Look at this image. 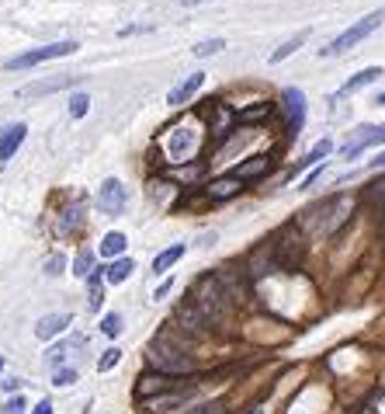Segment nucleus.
Segmentation results:
<instances>
[{
	"label": "nucleus",
	"mask_w": 385,
	"mask_h": 414,
	"mask_svg": "<svg viewBox=\"0 0 385 414\" xmlns=\"http://www.w3.org/2000/svg\"><path fill=\"white\" fill-rule=\"evenodd\" d=\"M382 21H385V8H378V11L364 15V18H361L357 25H350L347 32H340V35H337V39H333V42H330L326 49H323V56H340V53L354 49V46H357L361 39H368V35H371V32H375V28H378Z\"/></svg>",
	"instance_id": "obj_1"
},
{
	"label": "nucleus",
	"mask_w": 385,
	"mask_h": 414,
	"mask_svg": "<svg viewBox=\"0 0 385 414\" xmlns=\"http://www.w3.org/2000/svg\"><path fill=\"white\" fill-rule=\"evenodd\" d=\"M150 362H153L156 372H163V376H184V372L195 369V362H191L181 348L167 345V338H160V341L150 345Z\"/></svg>",
	"instance_id": "obj_2"
},
{
	"label": "nucleus",
	"mask_w": 385,
	"mask_h": 414,
	"mask_svg": "<svg viewBox=\"0 0 385 414\" xmlns=\"http://www.w3.org/2000/svg\"><path fill=\"white\" fill-rule=\"evenodd\" d=\"M77 53V42H53V46H42V49H32V53H21L15 60L4 63V70H32L39 63H49V60H60V56H70Z\"/></svg>",
	"instance_id": "obj_3"
},
{
	"label": "nucleus",
	"mask_w": 385,
	"mask_h": 414,
	"mask_svg": "<svg viewBox=\"0 0 385 414\" xmlns=\"http://www.w3.org/2000/svg\"><path fill=\"white\" fill-rule=\"evenodd\" d=\"M167 390H191V386H181L177 383V376H163V372H146V376H139V383H136V397H139V404L143 400H150V397H160V393H167Z\"/></svg>",
	"instance_id": "obj_4"
},
{
	"label": "nucleus",
	"mask_w": 385,
	"mask_h": 414,
	"mask_svg": "<svg viewBox=\"0 0 385 414\" xmlns=\"http://www.w3.org/2000/svg\"><path fill=\"white\" fill-rule=\"evenodd\" d=\"M98 205H101V213H108V216H122V209H125V188H122L118 178H108V181L101 184Z\"/></svg>",
	"instance_id": "obj_5"
},
{
	"label": "nucleus",
	"mask_w": 385,
	"mask_h": 414,
	"mask_svg": "<svg viewBox=\"0 0 385 414\" xmlns=\"http://www.w3.org/2000/svg\"><path fill=\"white\" fill-rule=\"evenodd\" d=\"M375 143H385V126H364V129H357V136L343 146V157L354 160L361 150H368V146H375Z\"/></svg>",
	"instance_id": "obj_6"
},
{
	"label": "nucleus",
	"mask_w": 385,
	"mask_h": 414,
	"mask_svg": "<svg viewBox=\"0 0 385 414\" xmlns=\"http://www.w3.org/2000/svg\"><path fill=\"white\" fill-rule=\"evenodd\" d=\"M25 136H28L25 122H11V126L0 129V160H11L18 153V146L25 143Z\"/></svg>",
	"instance_id": "obj_7"
},
{
	"label": "nucleus",
	"mask_w": 385,
	"mask_h": 414,
	"mask_svg": "<svg viewBox=\"0 0 385 414\" xmlns=\"http://www.w3.org/2000/svg\"><path fill=\"white\" fill-rule=\"evenodd\" d=\"M285 108H288V126H292V132H298V129H302V115H305V98H302L298 87H288V91H285Z\"/></svg>",
	"instance_id": "obj_8"
},
{
	"label": "nucleus",
	"mask_w": 385,
	"mask_h": 414,
	"mask_svg": "<svg viewBox=\"0 0 385 414\" xmlns=\"http://www.w3.org/2000/svg\"><path fill=\"white\" fill-rule=\"evenodd\" d=\"M184 397H188V390H167V393H160V397L143 400V407H146V411H153V414H163V411H170V407L184 404Z\"/></svg>",
	"instance_id": "obj_9"
},
{
	"label": "nucleus",
	"mask_w": 385,
	"mask_h": 414,
	"mask_svg": "<svg viewBox=\"0 0 385 414\" xmlns=\"http://www.w3.org/2000/svg\"><path fill=\"white\" fill-rule=\"evenodd\" d=\"M202 84H205V74H191L188 80H181V84L167 94V105H184V101H188V98L202 87Z\"/></svg>",
	"instance_id": "obj_10"
},
{
	"label": "nucleus",
	"mask_w": 385,
	"mask_h": 414,
	"mask_svg": "<svg viewBox=\"0 0 385 414\" xmlns=\"http://www.w3.org/2000/svg\"><path fill=\"white\" fill-rule=\"evenodd\" d=\"M267 167H271L267 157H250V160H243V164L233 167V178H240V181H257Z\"/></svg>",
	"instance_id": "obj_11"
},
{
	"label": "nucleus",
	"mask_w": 385,
	"mask_h": 414,
	"mask_svg": "<svg viewBox=\"0 0 385 414\" xmlns=\"http://www.w3.org/2000/svg\"><path fill=\"white\" fill-rule=\"evenodd\" d=\"M66 327H70V313H49V317H42V320H39L35 334L46 341V338H56V334H63Z\"/></svg>",
	"instance_id": "obj_12"
},
{
	"label": "nucleus",
	"mask_w": 385,
	"mask_h": 414,
	"mask_svg": "<svg viewBox=\"0 0 385 414\" xmlns=\"http://www.w3.org/2000/svg\"><path fill=\"white\" fill-rule=\"evenodd\" d=\"M240 188H243V181H240V178H233V174H226V178H219V181H212V184H208V198L222 202V198L240 195Z\"/></svg>",
	"instance_id": "obj_13"
},
{
	"label": "nucleus",
	"mask_w": 385,
	"mask_h": 414,
	"mask_svg": "<svg viewBox=\"0 0 385 414\" xmlns=\"http://www.w3.org/2000/svg\"><path fill=\"white\" fill-rule=\"evenodd\" d=\"M378 77H382V70H378V67H368V70H361V74H354V77H350V80H347V84H343L340 91H337V94H340V98H343V94H354V91H361V87H368V84H375Z\"/></svg>",
	"instance_id": "obj_14"
},
{
	"label": "nucleus",
	"mask_w": 385,
	"mask_h": 414,
	"mask_svg": "<svg viewBox=\"0 0 385 414\" xmlns=\"http://www.w3.org/2000/svg\"><path fill=\"white\" fill-rule=\"evenodd\" d=\"M66 84H73V77H63V80H42V84H28V87H21V98H35V94H53V91H60V87H66Z\"/></svg>",
	"instance_id": "obj_15"
},
{
	"label": "nucleus",
	"mask_w": 385,
	"mask_h": 414,
	"mask_svg": "<svg viewBox=\"0 0 385 414\" xmlns=\"http://www.w3.org/2000/svg\"><path fill=\"white\" fill-rule=\"evenodd\" d=\"M184 258V244H174V248H167V251H160L156 258H153V272H167L174 261H181Z\"/></svg>",
	"instance_id": "obj_16"
},
{
	"label": "nucleus",
	"mask_w": 385,
	"mask_h": 414,
	"mask_svg": "<svg viewBox=\"0 0 385 414\" xmlns=\"http://www.w3.org/2000/svg\"><path fill=\"white\" fill-rule=\"evenodd\" d=\"M330 150H333V143H330V139H319V143H316V146H312V150H309V153L298 160V167H295V171H302V167H309V164H319V160H323Z\"/></svg>",
	"instance_id": "obj_17"
},
{
	"label": "nucleus",
	"mask_w": 385,
	"mask_h": 414,
	"mask_svg": "<svg viewBox=\"0 0 385 414\" xmlns=\"http://www.w3.org/2000/svg\"><path fill=\"white\" fill-rule=\"evenodd\" d=\"M305 39H309V32H298L295 39H288L281 49H274V53H271V63H281V60H288V56H292V53H295V49L305 42Z\"/></svg>",
	"instance_id": "obj_18"
},
{
	"label": "nucleus",
	"mask_w": 385,
	"mask_h": 414,
	"mask_svg": "<svg viewBox=\"0 0 385 414\" xmlns=\"http://www.w3.org/2000/svg\"><path fill=\"white\" fill-rule=\"evenodd\" d=\"M136 272V265H132V258H118L111 268H108V282H125L129 275Z\"/></svg>",
	"instance_id": "obj_19"
},
{
	"label": "nucleus",
	"mask_w": 385,
	"mask_h": 414,
	"mask_svg": "<svg viewBox=\"0 0 385 414\" xmlns=\"http://www.w3.org/2000/svg\"><path fill=\"white\" fill-rule=\"evenodd\" d=\"M125 251V237L122 234H108L105 241H101V258H115V255H122Z\"/></svg>",
	"instance_id": "obj_20"
},
{
	"label": "nucleus",
	"mask_w": 385,
	"mask_h": 414,
	"mask_svg": "<svg viewBox=\"0 0 385 414\" xmlns=\"http://www.w3.org/2000/svg\"><path fill=\"white\" fill-rule=\"evenodd\" d=\"M87 108H91V98H87V94H73V101H70V115H73V119H84Z\"/></svg>",
	"instance_id": "obj_21"
},
{
	"label": "nucleus",
	"mask_w": 385,
	"mask_h": 414,
	"mask_svg": "<svg viewBox=\"0 0 385 414\" xmlns=\"http://www.w3.org/2000/svg\"><path fill=\"white\" fill-rule=\"evenodd\" d=\"M91 265H94V255H91V251H80L77 261H73V275H87Z\"/></svg>",
	"instance_id": "obj_22"
},
{
	"label": "nucleus",
	"mask_w": 385,
	"mask_h": 414,
	"mask_svg": "<svg viewBox=\"0 0 385 414\" xmlns=\"http://www.w3.org/2000/svg\"><path fill=\"white\" fill-rule=\"evenodd\" d=\"M101 331H105L108 338H115V334L122 331V317H118V313H108V317L101 320Z\"/></svg>",
	"instance_id": "obj_23"
},
{
	"label": "nucleus",
	"mask_w": 385,
	"mask_h": 414,
	"mask_svg": "<svg viewBox=\"0 0 385 414\" xmlns=\"http://www.w3.org/2000/svg\"><path fill=\"white\" fill-rule=\"evenodd\" d=\"M118 359H122V352H118V348H108V352L101 355L98 369H101V372H108V369H115V365H118Z\"/></svg>",
	"instance_id": "obj_24"
},
{
	"label": "nucleus",
	"mask_w": 385,
	"mask_h": 414,
	"mask_svg": "<svg viewBox=\"0 0 385 414\" xmlns=\"http://www.w3.org/2000/svg\"><path fill=\"white\" fill-rule=\"evenodd\" d=\"M222 49V39H208V42H198L195 46V56H212V53H219Z\"/></svg>",
	"instance_id": "obj_25"
},
{
	"label": "nucleus",
	"mask_w": 385,
	"mask_h": 414,
	"mask_svg": "<svg viewBox=\"0 0 385 414\" xmlns=\"http://www.w3.org/2000/svg\"><path fill=\"white\" fill-rule=\"evenodd\" d=\"M53 383H56V386H70V383H77V369H56V372H53Z\"/></svg>",
	"instance_id": "obj_26"
},
{
	"label": "nucleus",
	"mask_w": 385,
	"mask_h": 414,
	"mask_svg": "<svg viewBox=\"0 0 385 414\" xmlns=\"http://www.w3.org/2000/svg\"><path fill=\"white\" fill-rule=\"evenodd\" d=\"M101 307V275H91V310Z\"/></svg>",
	"instance_id": "obj_27"
},
{
	"label": "nucleus",
	"mask_w": 385,
	"mask_h": 414,
	"mask_svg": "<svg viewBox=\"0 0 385 414\" xmlns=\"http://www.w3.org/2000/svg\"><path fill=\"white\" fill-rule=\"evenodd\" d=\"M21 411H25V397L18 393L15 400H8V407H4V414H21Z\"/></svg>",
	"instance_id": "obj_28"
},
{
	"label": "nucleus",
	"mask_w": 385,
	"mask_h": 414,
	"mask_svg": "<svg viewBox=\"0 0 385 414\" xmlns=\"http://www.w3.org/2000/svg\"><path fill=\"white\" fill-rule=\"evenodd\" d=\"M63 355H66V345H56V348L49 352V365H60V362H63Z\"/></svg>",
	"instance_id": "obj_29"
},
{
	"label": "nucleus",
	"mask_w": 385,
	"mask_h": 414,
	"mask_svg": "<svg viewBox=\"0 0 385 414\" xmlns=\"http://www.w3.org/2000/svg\"><path fill=\"white\" fill-rule=\"evenodd\" d=\"M46 268H49V275H60V268H63V258H56V255H53V258L46 261Z\"/></svg>",
	"instance_id": "obj_30"
},
{
	"label": "nucleus",
	"mask_w": 385,
	"mask_h": 414,
	"mask_svg": "<svg viewBox=\"0 0 385 414\" xmlns=\"http://www.w3.org/2000/svg\"><path fill=\"white\" fill-rule=\"evenodd\" d=\"M32 414H53V404H49V400H39Z\"/></svg>",
	"instance_id": "obj_31"
},
{
	"label": "nucleus",
	"mask_w": 385,
	"mask_h": 414,
	"mask_svg": "<svg viewBox=\"0 0 385 414\" xmlns=\"http://www.w3.org/2000/svg\"><path fill=\"white\" fill-rule=\"evenodd\" d=\"M195 414H222V404H208V407H202V411H195Z\"/></svg>",
	"instance_id": "obj_32"
},
{
	"label": "nucleus",
	"mask_w": 385,
	"mask_h": 414,
	"mask_svg": "<svg viewBox=\"0 0 385 414\" xmlns=\"http://www.w3.org/2000/svg\"><path fill=\"white\" fill-rule=\"evenodd\" d=\"M371 164H375V167H385V150H382V153H378V157H375Z\"/></svg>",
	"instance_id": "obj_33"
},
{
	"label": "nucleus",
	"mask_w": 385,
	"mask_h": 414,
	"mask_svg": "<svg viewBox=\"0 0 385 414\" xmlns=\"http://www.w3.org/2000/svg\"><path fill=\"white\" fill-rule=\"evenodd\" d=\"M184 4H188V8H191V4H202V0H184Z\"/></svg>",
	"instance_id": "obj_34"
},
{
	"label": "nucleus",
	"mask_w": 385,
	"mask_h": 414,
	"mask_svg": "<svg viewBox=\"0 0 385 414\" xmlns=\"http://www.w3.org/2000/svg\"><path fill=\"white\" fill-rule=\"evenodd\" d=\"M378 105H385V94H378Z\"/></svg>",
	"instance_id": "obj_35"
},
{
	"label": "nucleus",
	"mask_w": 385,
	"mask_h": 414,
	"mask_svg": "<svg viewBox=\"0 0 385 414\" xmlns=\"http://www.w3.org/2000/svg\"><path fill=\"white\" fill-rule=\"evenodd\" d=\"M250 414H267V411H260V407H257V411H250Z\"/></svg>",
	"instance_id": "obj_36"
},
{
	"label": "nucleus",
	"mask_w": 385,
	"mask_h": 414,
	"mask_svg": "<svg viewBox=\"0 0 385 414\" xmlns=\"http://www.w3.org/2000/svg\"><path fill=\"white\" fill-rule=\"evenodd\" d=\"M0 369H4V359H0Z\"/></svg>",
	"instance_id": "obj_37"
}]
</instances>
